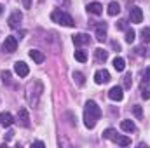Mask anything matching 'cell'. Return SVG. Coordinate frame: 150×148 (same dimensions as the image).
I'll use <instances>...</instances> for the list:
<instances>
[{
    "label": "cell",
    "instance_id": "obj_2",
    "mask_svg": "<svg viewBox=\"0 0 150 148\" xmlns=\"http://www.w3.org/2000/svg\"><path fill=\"white\" fill-rule=\"evenodd\" d=\"M103 138L110 140V141L120 145V147H129V145H131V140H129L127 136H119L115 129H105V131H103Z\"/></svg>",
    "mask_w": 150,
    "mask_h": 148
},
{
    "label": "cell",
    "instance_id": "obj_22",
    "mask_svg": "<svg viewBox=\"0 0 150 148\" xmlns=\"http://www.w3.org/2000/svg\"><path fill=\"white\" fill-rule=\"evenodd\" d=\"M75 59L80 61V63H86L87 61V54L84 51H75Z\"/></svg>",
    "mask_w": 150,
    "mask_h": 148
},
{
    "label": "cell",
    "instance_id": "obj_14",
    "mask_svg": "<svg viewBox=\"0 0 150 148\" xmlns=\"http://www.w3.org/2000/svg\"><path fill=\"white\" fill-rule=\"evenodd\" d=\"M28 54H30V58H32V59H33L37 65H42V63H44V59H45L44 52H42V51H37V49H32Z\"/></svg>",
    "mask_w": 150,
    "mask_h": 148
},
{
    "label": "cell",
    "instance_id": "obj_9",
    "mask_svg": "<svg viewBox=\"0 0 150 148\" xmlns=\"http://www.w3.org/2000/svg\"><path fill=\"white\" fill-rule=\"evenodd\" d=\"M129 19H131V23H142V21H143V12H142V9H140V7H133V9L129 11Z\"/></svg>",
    "mask_w": 150,
    "mask_h": 148
},
{
    "label": "cell",
    "instance_id": "obj_24",
    "mask_svg": "<svg viewBox=\"0 0 150 148\" xmlns=\"http://www.w3.org/2000/svg\"><path fill=\"white\" fill-rule=\"evenodd\" d=\"M133 113H134L138 118H142V115H143V111H142V106H140V105H134V106H133Z\"/></svg>",
    "mask_w": 150,
    "mask_h": 148
},
{
    "label": "cell",
    "instance_id": "obj_21",
    "mask_svg": "<svg viewBox=\"0 0 150 148\" xmlns=\"http://www.w3.org/2000/svg\"><path fill=\"white\" fill-rule=\"evenodd\" d=\"M72 77H74V80L77 82V85H84L86 84V78H84V75L80 73V72H74Z\"/></svg>",
    "mask_w": 150,
    "mask_h": 148
},
{
    "label": "cell",
    "instance_id": "obj_1",
    "mask_svg": "<svg viewBox=\"0 0 150 148\" xmlns=\"http://www.w3.org/2000/svg\"><path fill=\"white\" fill-rule=\"evenodd\" d=\"M101 117V108L94 103V101H87L86 103V110H84V124L87 129H93L96 125V122Z\"/></svg>",
    "mask_w": 150,
    "mask_h": 148
},
{
    "label": "cell",
    "instance_id": "obj_27",
    "mask_svg": "<svg viewBox=\"0 0 150 148\" xmlns=\"http://www.w3.org/2000/svg\"><path fill=\"white\" fill-rule=\"evenodd\" d=\"M142 98H143V99H149L150 98V91L149 89H142Z\"/></svg>",
    "mask_w": 150,
    "mask_h": 148
},
{
    "label": "cell",
    "instance_id": "obj_8",
    "mask_svg": "<svg viewBox=\"0 0 150 148\" xmlns=\"http://www.w3.org/2000/svg\"><path fill=\"white\" fill-rule=\"evenodd\" d=\"M108 98H110L112 101H122V98H124L122 87H120V85H113L112 89L108 91Z\"/></svg>",
    "mask_w": 150,
    "mask_h": 148
},
{
    "label": "cell",
    "instance_id": "obj_29",
    "mask_svg": "<svg viewBox=\"0 0 150 148\" xmlns=\"http://www.w3.org/2000/svg\"><path fill=\"white\" fill-rule=\"evenodd\" d=\"M23 7L25 9H32V0H23Z\"/></svg>",
    "mask_w": 150,
    "mask_h": 148
},
{
    "label": "cell",
    "instance_id": "obj_32",
    "mask_svg": "<svg viewBox=\"0 0 150 148\" xmlns=\"http://www.w3.org/2000/svg\"><path fill=\"white\" fill-rule=\"evenodd\" d=\"M33 147H45V145H44L42 141H35V143H33Z\"/></svg>",
    "mask_w": 150,
    "mask_h": 148
},
{
    "label": "cell",
    "instance_id": "obj_34",
    "mask_svg": "<svg viewBox=\"0 0 150 148\" xmlns=\"http://www.w3.org/2000/svg\"><path fill=\"white\" fill-rule=\"evenodd\" d=\"M2 12H4V5H0V14H2Z\"/></svg>",
    "mask_w": 150,
    "mask_h": 148
},
{
    "label": "cell",
    "instance_id": "obj_4",
    "mask_svg": "<svg viewBox=\"0 0 150 148\" xmlns=\"http://www.w3.org/2000/svg\"><path fill=\"white\" fill-rule=\"evenodd\" d=\"M16 49H18V38L14 37V35H9V37H5L4 44H2V51H4V52H9V54H12V52H16Z\"/></svg>",
    "mask_w": 150,
    "mask_h": 148
},
{
    "label": "cell",
    "instance_id": "obj_7",
    "mask_svg": "<svg viewBox=\"0 0 150 148\" xmlns=\"http://www.w3.org/2000/svg\"><path fill=\"white\" fill-rule=\"evenodd\" d=\"M21 21H23V14L19 12V11H14L12 14H11V18H9V26L11 28H19L21 26Z\"/></svg>",
    "mask_w": 150,
    "mask_h": 148
},
{
    "label": "cell",
    "instance_id": "obj_31",
    "mask_svg": "<svg viewBox=\"0 0 150 148\" xmlns=\"http://www.w3.org/2000/svg\"><path fill=\"white\" fill-rule=\"evenodd\" d=\"M145 82H147V84H150V66L147 68V72H145Z\"/></svg>",
    "mask_w": 150,
    "mask_h": 148
},
{
    "label": "cell",
    "instance_id": "obj_28",
    "mask_svg": "<svg viewBox=\"0 0 150 148\" xmlns=\"http://www.w3.org/2000/svg\"><path fill=\"white\" fill-rule=\"evenodd\" d=\"M126 23H127V21H124V19H120V21L117 23V28H119V30H126Z\"/></svg>",
    "mask_w": 150,
    "mask_h": 148
},
{
    "label": "cell",
    "instance_id": "obj_12",
    "mask_svg": "<svg viewBox=\"0 0 150 148\" xmlns=\"http://www.w3.org/2000/svg\"><path fill=\"white\" fill-rule=\"evenodd\" d=\"M87 12L94 14V16H100L103 12V5L100 2H91V4H87Z\"/></svg>",
    "mask_w": 150,
    "mask_h": 148
},
{
    "label": "cell",
    "instance_id": "obj_17",
    "mask_svg": "<svg viewBox=\"0 0 150 148\" xmlns=\"http://www.w3.org/2000/svg\"><path fill=\"white\" fill-rule=\"evenodd\" d=\"M94 56H96V59L98 61H107V58H108V51H105V49H96L94 51Z\"/></svg>",
    "mask_w": 150,
    "mask_h": 148
},
{
    "label": "cell",
    "instance_id": "obj_23",
    "mask_svg": "<svg viewBox=\"0 0 150 148\" xmlns=\"http://www.w3.org/2000/svg\"><path fill=\"white\" fill-rule=\"evenodd\" d=\"M142 40H143V44L150 42V28H143L142 30Z\"/></svg>",
    "mask_w": 150,
    "mask_h": 148
},
{
    "label": "cell",
    "instance_id": "obj_15",
    "mask_svg": "<svg viewBox=\"0 0 150 148\" xmlns=\"http://www.w3.org/2000/svg\"><path fill=\"white\" fill-rule=\"evenodd\" d=\"M91 42V38L87 33H77L74 35V44L75 45H84V44H89Z\"/></svg>",
    "mask_w": 150,
    "mask_h": 148
},
{
    "label": "cell",
    "instance_id": "obj_3",
    "mask_svg": "<svg viewBox=\"0 0 150 148\" xmlns=\"http://www.w3.org/2000/svg\"><path fill=\"white\" fill-rule=\"evenodd\" d=\"M51 19H52L54 23H58V25H63V26H74L75 25V21L72 19V16L67 14V12H63V11H59V9L51 14Z\"/></svg>",
    "mask_w": 150,
    "mask_h": 148
},
{
    "label": "cell",
    "instance_id": "obj_18",
    "mask_svg": "<svg viewBox=\"0 0 150 148\" xmlns=\"http://www.w3.org/2000/svg\"><path fill=\"white\" fill-rule=\"evenodd\" d=\"M113 68H115L117 72H124V68H126L124 58H115V59H113Z\"/></svg>",
    "mask_w": 150,
    "mask_h": 148
},
{
    "label": "cell",
    "instance_id": "obj_5",
    "mask_svg": "<svg viewBox=\"0 0 150 148\" xmlns=\"http://www.w3.org/2000/svg\"><path fill=\"white\" fill-rule=\"evenodd\" d=\"M16 122L23 127H30V115H28V110L26 108H19L18 111V117H16Z\"/></svg>",
    "mask_w": 150,
    "mask_h": 148
},
{
    "label": "cell",
    "instance_id": "obj_6",
    "mask_svg": "<svg viewBox=\"0 0 150 148\" xmlns=\"http://www.w3.org/2000/svg\"><path fill=\"white\" fill-rule=\"evenodd\" d=\"M14 72H16V75H19L21 78H25L30 73V68H28V65L25 61H18V63H14Z\"/></svg>",
    "mask_w": 150,
    "mask_h": 148
},
{
    "label": "cell",
    "instance_id": "obj_11",
    "mask_svg": "<svg viewBox=\"0 0 150 148\" xmlns=\"http://www.w3.org/2000/svg\"><path fill=\"white\" fill-rule=\"evenodd\" d=\"M107 26L108 25L105 21L96 25V38H98V42H105V38H107Z\"/></svg>",
    "mask_w": 150,
    "mask_h": 148
},
{
    "label": "cell",
    "instance_id": "obj_13",
    "mask_svg": "<svg viewBox=\"0 0 150 148\" xmlns=\"http://www.w3.org/2000/svg\"><path fill=\"white\" fill-rule=\"evenodd\" d=\"M0 124H2L4 127H11V125L14 124V117H12L9 111H2V113H0Z\"/></svg>",
    "mask_w": 150,
    "mask_h": 148
},
{
    "label": "cell",
    "instance_id": "obj_30",
    "mask_svg": "<svg viewBox=\"0 0 150 148\" xmlns=\"http://www.w3.org/2000/svg\"><path fill=\"white\" fill-rule=\"evenodd\" d=\"M112 47H113V49H115V51H117V52L120 51V44H119L117 40H113V42H112Z\"/></svg>",
    "mask_w": 150,
    "mask_h": 148
},
{
    "label": "cell",
    "instance_id": "obj_19",
    "mask_svg": "<svg viewBox=\"0 0 150 148\" xmlns=\"http://www.w3.org/2000/svg\"><path fill=\"white\" fill-rule=\"evenodd\" d=\"M120 12V5L117 2H110L108 4V16H117Z\"/></svg>",
    "mask_w": 150,
    "mask_h": 148
},
{
    "label": "cell",
    "instance_id": "obj_10",
    "mask_svg": "<svg viewBox=\"0 0 150 148\" xmlns=\"http://www.w3.org/2000/svg\"><path fill=\"white\" fill-rule=\"evenodd\" d=\"M94 82L96 84H107V82H110V73L107 70H98L94 73Z\"/></svg>",
    "mask_w": 150,
    "mask_h": 148
},
{
    "label": "cell",
    "instance_id": "obj_33",
    "mask_svg": "<svg viewBox=\"0 0 150 148\" xmlns=\"http://www.w3.org/2000/svg\"><path fill=\"white\" fill-rule=\"evenodd\" d=\"M12 134H14V132H12V131H9V132H7V138H5V140H7V141H9V140H11V138H12Z\"/></svg>",
    "mask_w": 150,
    "mask_h": 148
},
{
    "label": "cell",
    "instance_id": "obj_26",
    "mask_svg": "<svg viewBox=\"0 0 150 148\" xmlns=\"http://www.w3.org/2000/svg\"><path fill=\"white\" fill-rule=\"evenodd\" d=\"M0 77H2V80H4L5 84H9V82H11V72H2Z\"/></svg>",
    "mask_w": 150,
    "mask_h": 148
},
{
    "label": "cell",
    "instance_id": "obj_20",
    "mask_svg": "<svg viewBox=\"0 0 150 148\" xmlns=\"http://www.w3.org/2000/svg\"><path fill=\"white\" fill-rule=\"evenodd\" d=\"M134 38H136V32H134L133 28L126 30V37H124V40H126L127 44H133V42H134Z\"/></svg>",
    "mask_w": 150,
    "mask_h": 148
},
{
    "label": "cell",
    "instance_id": "obj_25",
    "mask_svg": "<svg viewBox=\"0 0 150 148\" xmlns=\"http://www.w3.org/2000/svg\"><path fill=\"white\" fill-rule=\"evenodd\" d=\"M131 84H133V78H131V73L124 75V87H131Z\"/></svg>",
    "mask_w": 150,
    "mask_h": 148
},
{
    "label": "cell",
    "instance_id": "obj_16",
    "mask_svg": "<svg viewBox=\"0 0 150 148\" xmlns=\"http://www.w3.org/2000/svg\"><path fill=\"white\" fill-rule=\"evenodd\" d=\"M120 129L126 131V132H134L136 131V125H134L133 120H122L120 122Z\"/></svg>",
    "mask_w": 150,
    "mask_h": 148
}]
</instances>
